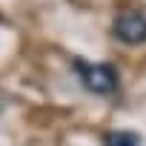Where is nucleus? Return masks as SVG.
I'll list each match as a JSON object with an SVG mask.
<instances>
[{
    "instance_id": "1",
    "label": "nucleus",
    "mask_w": 146,
    "mask_h": 146,
    "mask_svg": "<svg viewBox=\"0 0 146 146\" xmlns=\"http://www.w3.org/2000/svg\"><path fill=\"white\" fill-rule=\"evenodd\" d=\"M75 72L80 83L92 95H112L117 89V72L112 63H92V60H75Z\"/></svg>"
},
{
    "instance_id": "2",
    "label": "nucleus",
    "mask_w": 146,
    "mask_h": 146,
    "mask_svg": "<svg viewBox=\"0 0 146 146\" xmlns=\"http://www.w3.org/2000/svg\"><path fill=\"white\" fill-rule=\"evenodd\" d=\"M112 35L126 43V46H137L146 43V15L140 9H123L115 15L112 20Z\"/></svg>"
},
{
    "instance_id": "3",
    "label": "nucleus",
    "mask_w": 146,
    "mask_h": 146,
    "mask_svg": "<svg viewBox=\"0 0 146 146\" xmlns=\"http://www.w3.org/2000/svg\"><path fill=\"white\" fill-rule=\"evenodd\" d=\"M103 146H140V135L129 129H115L103 137Z\"/></svg>"
}]
</instances>
